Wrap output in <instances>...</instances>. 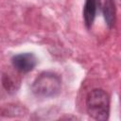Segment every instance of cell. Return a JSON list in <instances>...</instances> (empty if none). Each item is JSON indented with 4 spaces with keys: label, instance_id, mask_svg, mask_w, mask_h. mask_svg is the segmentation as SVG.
Here are the masks:
<instances>
[{
    "label": "cell",
    "instance_id": "1",
    "mask_svg": "<svg viewBox=\"0 0 121 121\" xmlns=\"http://www.w3.org/2000/svg\"><path fill=\"white\" fill-rule=\"evenodd\" d=\"M61 90V78L50 71L41 73L33 81L31 91L41 98H49L58 95Z\"/></svg>",
    "mask_w": 121,
    "mask_h": 121
},
{
    "label": "cell",
    "instance_id": "2",
    "mask_svg": "<svg viewBox=\"0 0 121 121\" xmlns=\"http://www.w3.org/2000/svg\"><path fill=\"white\" fill-rule=\"evenodd\" d=\"M86 110L95 120L104 121L110 114V97L103 89H94L86 96Z\"/></svg>",
    "mask_w": 121,
    "mask_h": 121
},
{
    "label": "cell",
    "instance_id": "3",
    "mask_svg": "<svg viewBox=\"0 0 121 121\" xmlns=\"http://www.w3.org/2000/svg\"><path fill=\"white\" fill-rule=\"evenodd\" d=\"M37 62H38L37 57L30 52L20 53L14 55L11 58V64L13 68L17 72L23 74L32 71L37 65Z\"/></svg>",
    "mask_w": 121,
    "mask_h": 121
},
{
    "label": "cell",
    "instance_id": "4",
    "mask_svg": "<svg viewBox=\"0 0 121 121\" xmlns=\"http://www.w3.org/2000/svg\"><path fill=\"white\" fill-rule=\"evenodd\" d=\"M100 7V0H85L83 6V21L87 29H91Z\"/></svg>",
    "mask_w": 121,
    "mask_h": 121
},
{
    "label": "cell",
    "instance_id": "5",
    "mask_svg": "<svg viewBox=\"0 0 121 121\" xmlns=\"http://www.w3.org/2000/svg\"><path fill=\"white\" fill-rule=\"evenodd\" d=\"M102 12L109 28H112L116 21V8L114 0H105L102 6Z\"/></svg>",
    "mask_w": 121,
    "mask_h": 121
},
{
    "label": "cell",
    "instance_id": "6",
    "mask_svg": "<svg viewBox=\"0 0 121 121\" xmlns=\"http://www.w3.org/2000/svg\"><path fill=\"white\" fill-rule=\"evenodd\" d=\"M2 81H3V86L5 87L7 92L9 94L15 93L20 85V80L9 74H4Z\"/></svg>",
    "mask_w": 121,
    "mask_h": 121
}]
</instances>
